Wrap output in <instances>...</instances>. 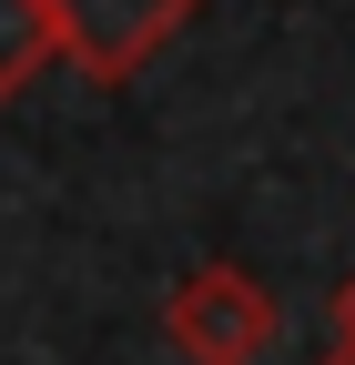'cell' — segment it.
Here are the masks:
<instances>
[{"mask_svg":"<svg viewBox=\"0 0 355 365\" xmlns=\"http://www.w3.org/2000/svg\"><path fill=\"white\" fill-rule=\"evenodd\" d=\"M163 345L183 365H264L284 345V294L264 284L254 264L203 254V264L173 274V294H163Z\"/></svg>","mask_w":355,"mask_h":365,"instance_id":"6da1fadb","label":"cell"},{"mask_svg":"<svg viewBox=\"0 0 355 365\" xmlns=\"http://www.w3.org/2000/svg\"><path fill=\"white\" fill-rule=\"evenodd\" d=\"M193 21H203V0H51V51L92 91H122V81H143Z\"/></svg>","mask_w":355,"mask_h":365,"instance_id":"7a4b0ae2","label":"cell"},{"mask_svg":"<svg viewBox=\"0 0 355 365\" xmlns=\"http://www.w3.org/2000/svg\"><path fill=\"white\" fill-rule=\"evenodd\" d=\"M51 61V0H0V102H21Z\"/></svg>","mask_w":355,"mask_h":365,"instance_id":"3957f363","label":"cell"},{"mask_svg":"<svg viewBox=\"0 0 355 365\" xmlns=\"http://www.w3.org/2000/svg\"><path fill=\"white\" fill-rule=\"evenodd\" d=\"M335 345H355V274L335 284Z\"/></svg>","mask_w":355,"mask_h":365,"instance_id":"277c9868","label":"cell"},{"mask_svg":"<svg viewBox=\"0 0 355 365\" xmlns=\"http://www.w3.org/2000/svg\"><path fill=\"white\" fill-rule=\"evenodd\" d=\"M325 365H355V345H335V355H325Z\"/></svg>","mask_w":355,"mask_h":365,"instance_id":"5b68a950","label":"cell"}]
</instances>
